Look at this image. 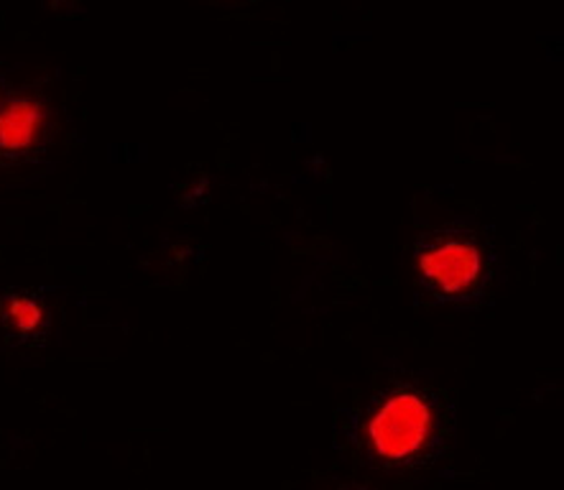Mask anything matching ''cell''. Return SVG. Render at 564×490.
Wrapping results in <instances>:
<instances>
[{
    "mask_svg": "<svg viewBox=\"0 0 564 490\" xmlns=\"http://www.w3.org/2000/svg\"><path fill=\"white\" fill-rule=\"evenodd\" d=\"M3 319L6 325L13 329V333H34V329L42 327L44 323V309L34 296H23V294H13L8 296L3 304Z\"/></svg>",
    "mask_w": 564,
    "mask_h": 490,
    "instance_id": "obj_4",
    "label": "cell"
},
{
    "mask_svg": "<svg viewBox=\"0 0 564 490\" xmlns=\"http://www.w3.org/2000/svg\"><path fill=\"white\" fill-rule=\"evenodd\" d=\"M44 131V106L34 98H13L0 110V154L21 156L36 146Z\"/></svg>",
    "mask_w": 564,
    "mask_h": 490,
    "instance_id": "obj_3",
    "label": "cell"
},
{
    "mask_svg": "<svg viewBox=\"0 0 564 490\" xmlns=\"http://www.w3.org/2000/svg\"><path fill=\"white\" fill-rule=\"evenodd\" d=\"M434 432V412L424 396L411 391L386 399L368 422L373 453L389 465H406L422 453Z\"/></svg>",
    "mask_w": 564,
    "mask_h": 490,
    "instance_id": "obj_1",
    "label": "cell"
},
{
    "mask_svg": "<svg viewBox=\"0 0 564 490\" xmlns=\"http://www.w3.org/2000/svg\"><path fill=\"white\" fill-rule=\"evenodd\" d=\"M340 490H358V488H340Z\"/></svg>",
    "mask_w": 564,
    "mask_h": 490,
    "instance_id": "obj_5",
    "label": "cell"
},
{
    "mask_svg": "<svg viewBox=\"0 0 564 490\" xmlns=\"http://www.w3.org/2000/svg\"><path fill=\"white\" fill-rule=\"evenodd\" d=\"M482 261L478 246L470 240H445L422 255L424 276L445 294H460L480 276Z\"/></svg>",
    "mask_w": 564,
    "mask_h": 490,
    "instance_id": "obj_2",
    "label": "cell"
}]
</instances>
